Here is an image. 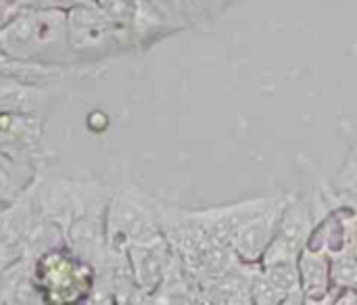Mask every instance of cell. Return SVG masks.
Here are the masks:
<instances>
[{
	"mask_svg": "<svg viewBox=\"0 0 357 305\" xmlns=\"http://www.w3.org/2000/svg\"><path fill=\"white\" fill-rule=\"evenodd\" d=\"M0 52L13 61L65 69L77 65L67 42V13L17 6L0 27Z\"/></svg>",
	"mask_w": 357,
	"mask_h": 305,
	"instance_id": "obj_1",
	"label": "cell"
},
{
	"mask_svg": "<svg viewBox=\"0 0 357 305\" xmlns=\"http://www.w3.org/2000/svg\"><path fill=\"white\" fill-rule=\"evenodd\" d=\"M130 29L90 0L67 10V42L77 63H96L130 44Z\"/></svg>",
	"mask_w": 357,
	"mask_h": 305,
	"instance_id": "obj_2",
	"label": "cell"
},
{
	"mask_svg": "<svg viewBox=\"0 0 357 305\" xmlns=\"http://www.w3.org/2000/svg\"><path fill=\"white\" fill-rule=\"evenodd\" d=\"M33 283L42 302L69 304L92 295L96 272L67 245L54 247L33 260Z\"/></svg>",
	"mask_w": 357,
	"mask_h": 305,
	"instance_id": "obj_3",
	"label": "cell"
},
{
	"mask_svg": "<svg viewBox=\"0 0 357 305\" xmlns=\"http://www.w3.org/2000/svg\"><path fill=\"white\" fill-rule=\"evenodd\" d=\"M161 209L163 203L140 193L138 188L117 191L105 214L107 245L117 251H126L132 243L151 239L161 230Z\"/></svg>",
	"mask_w": 357,
	"mask_h": 305,
	"instance_id": "obj_4",
	"label": "cell"
},
{
	"mask_svg": "<svg viewBox=\"0 0 357 305\" xmlns=\"http://www.w3.org/2000/svg\"><path fill=\"white\" fill-rule=\"evenodd\" d=\"M126 253L140 295L153 297L174 260V249L169 241L165 239L163 232H159L151 239L132 243L126 249Z\"/></svg>",
	"mask_w": 357,
	"mask_h": 305,
	"instance_id": "obj_5",
	"label": "cell"
},
{
	"mask_svg": "<svg viewBox=\"0 0 357 305\" xmlns=\"http://www.w3.org/2000/svg\"><path fill=\"white\" fill-rule=\"evenodd\" d=\"M274 197H259V199H249L232 205H222V207H209V209H192L195 218L203 226L205 235L224 247H232L238 230L255 218L259 211H264Z\"/></svg>",
	"mask_w": 357,
	"mask_h": 305,
	"instance_id": "obj_6",
	"label": "cell"
},
{
	"mask_svg": "<svg viewBox=\"0 0 357 305\" xmlns=\"http://www.w3.org/2000/svg\"><path fill=\"white\" fill-rule=\"evenodd\" d=\"M289 197H274V201L259 211L255 218H251L236 235L232 249L236 253V258L243 264H259L266 249L270 247V243L276 237L278 230V222L282 216V209L287 205Z\"/></svg>",
	"mask_w": 357,
	"mask_h": 305,
	"instance_id": "obj_7",
	"label": "cell"
},
{
	"mask_svg": "<svg viewBox=\"0 0 357 305\" xmlns=\"http://www.w3.org/2000/svg\"><path fill=\"white\" fill-rule=\"evenodd\" d=\"M52 94V88L38 80L0 73V113L40 117L50 105Z\"/></svg>",
	"mask_w": 357,
	"mask_h": 305,
	"instance_id": "obj_8",
	"label": "cell"
},
{
	"mask_svg": "<svg viewBox=\"0 0 357 305\" xmlns=\"http://www.w3.org/2000/svg\"><path fill=\"white\" fill-rule=\"evenodd\" d=\"M312 232H314V214L310 207V199L289 197L278 222L276 237L270 245L299 258V253L307 247Z\"/></svg>",
	"mask_w": 357,
	"mask_h": 305,
	"instance_id": "obj_9",
	"label": "cell"
},
{
	"mask_svg": "<svg viewBox=\"0 0 357 305\" xmlns=\"http://www.w3.org/2000/svg\"><path fill=\"white\" fill-rule=\"evenodd\" d=\"M257 264H241L238 268L209 278L201 285L203 304L245 305L253 304L251 297V274Z\"/></svg>",
	"mask_w": 357,
	"mask_h": 305,
	"instance_id": "obj_10",
	"label": "cell"
},
{
	"mask_svg": "<svg viewBox=\"0 0 357 305\" xmlns=\"http://www.w3.org/2000/svg\"><path fill=\"white\" fill-rule=\"evenodd\" d=\"M299 276L305 304H324L333 289L331 278V255L322 249L305 247L299 253Z\"/></svg>",
	"mask_w": 357,
	"mask_h": 305,
	"instance_id": "obj_11",
	"label": "cell"
},
{
	"mask_svg": "<svg viewBox=\"0 0 357 305\" xmlns=\"http://www.w3.org/2000/svg\"><path fill=\"white\" fill-rule=\"evenodd\" d=\"M331 278L339 291L357 289V258L351 251H339L331 255Z\"/></svg>",
	"mask_w": 357,
	"mask_h": 305,
	"instance_id": "obj_12",
	"label": "cell"
},
{
	"mask_svg": "<svg viewBox=\"0 0 357 305\" xmlns=\"http://www.w3.org/2000/svg\"><path fill=\"white\" fill-rule=\"evenodd\" d=\"M335 191L345 203L357 201V144H354L335 178Z\"/></svg>",
	"mask_w": 357,
	"mask_h": 305,
	"instance_id": "obj_13",
	"label": "cell"
},
{
	"mask_svg": "<svg viewBox=\"0 0 357 305\" xmlns=\"http://www.w3.org/2000/svg\"><path fill=\"white\" fill-rule=\"evenodd\" d=\"M251 297H253V304H284V295L274 287V283L266 276V272L261 270L259 264L253 268V274H251Z\"/></svg>",
	"mask_w": 357,
	"mask_h": 305,
	"instance_id": "obj_14",
	"label": "cell"
},
{
	"mask_svg": "<svg viewBox=\"0 0 357 305\" xmlns=\"http://www.w3.org/2000/svg\"><path fill=\"white\" fill-rule=\"evenodd\" d=\"M84 0H23L19 6H29V8H46V10H71L73 6L82 4Z\"/></svg>",
	"mask_w": 357,
	"mask_h": 305,
	"instance_id": "obj_15",
	"label": "cell"
},
{
	"mask_svg": "<svg viewBox=\"0 0 357 305\" xmlns=\"http://www.w3.org/2000/svg\"><path fill=\"white\" fill-rule=\"evenodd\" d=\"M182 4H184V17H188L190 21H201L209 15L207 0H182Z\"/></svg>",
	"mask_w": 357,
	"mask_h": 305,
	"instance_id": "obj_16",
	"label": "cell"
},
{
	"mask_svg": "<svg viewBox=\"0 0 357 305\" xmlns=\"http://www.w3.org/2000/svg\"><path fill=\"white\" fill-rule=\"evenodd\" d=\"M347 251H351L357 258V222L354 218L347 224Z\"/></svg>",
	"mask_w": 357,
	"mask_h": 305,
	"instance_id": "obj_17",
	"label": "cell"
},
{
	"mask_svg": "<svg viewBox=\"0 0 357 305\" xmlns=\"http://www.w3.org/2000/svg\"><path fill=\"white\" fill-rule=\"evenodd\" d=\"M232 0H207V8H209V13H222V10H226V6L230 4Z\"/></svg>",
	"mask_w": 357,
	"mask_h": 305,
	"instance_id": "obj_18",
	"label": "cell"
},
{
	"mask_svg": "<svg viewBox=\"0 0 357 305\" xmlns=\"http://www.w3.org/2000/svg\"><path fill=\"white\" fill-rule=\"evenodd\" d=\"M6 209H8V207H4V205H0V230H2V226H4V218H6Z\"/></svg>",
	"mask_w": 357,
	"mask_h": 305,
	"instance_id": "obj_19",
	"label": "cell"
},
{
	"mask_svg": "<svg viewBox=\"0 0 357 305\" xmlns=\"http://www.w3.org/2000/svg\"><path fill=\"white\" fill-rule=\"evenodd\" d=\"M343 203H345V201H343ZM347 205H349V207L354 209V220L357 222V201H354V203H347Z\"/></svg>",
	"mask_w": 357,
	"mask_h": 305,
	"instance_id": "obj_20",
	"label": "cell"
},
{
	"mask_svg": "<svg viewBox=\"0 0 357 305\" xmlns=\"http://www.w3.org/2000/svg\"><path fill=\"white\" fill-rule=\"evenodd\" d=\"M8 2H13V4H15V6H19V4H21V2H23V0H8Z\"/></svg>",
	"mask_w": 357,
	"mask_h": 305,
	"instance_id": "obj_21",
	"label": "cell"
}]
</instances>
